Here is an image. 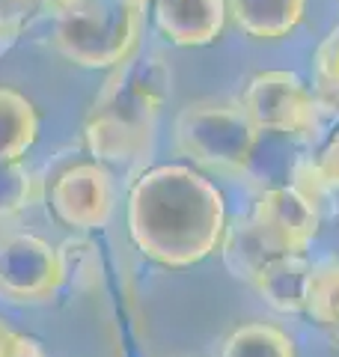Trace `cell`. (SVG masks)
Returning a JSON list of instances; mask_svg holds the SVG:
<instances>
[{
	"instance_id": "obj_1",
	"label": "cell",
	"mask_w": 339,
	"mask_h": 357,
	"mask_svg": "<svg viewBox=\"0 0 339 357\" xmlns=\"http://www.w3.org/2000/svg\"><path fill=\"white\" fill-rule=\"evenodd\" d=\"M126 227L146 259L164 268H190L220 248L226 203L218 185L194 167L158 164L131 185Z\"/></svg>"
},
{
	"instance_id": "obj_2",
	"label": "cell",
	"mask_w": 339,
	"mask_h": 357,
	"mask_svg": "<svg viewBox=\"0 0 339 357\" xmlns=\"http://www.w3.org/2000/svg\"><path fill=\"white\" fill-rule=\"evenodd\" d=\"M51 45L81 69H113L140 45L146 9L131 0H45Z\"/></svg>"
},
{
	"instance_id": "obj_3",
	"label": "cell",
	"mask_w": 339,
	"mask_h": 357,
	"mask_svg": "<svg viewBox=\"0 0 339 357\" xmlns=\"http://www.w3.org/2000/svg\"><path fill=\"white\" fill-rule=\"evenodd\" d=\"M173 140L179 155L194 164L223 173H244L253 164L262 140L241 105L226 102H190L173 122Z\"/></svg>"
},
{
	"instance_id": "obj_4",
	"label": "cell",
	"mask_w": 339,
	"mask_h": 357,
	"mask_svg": "<svg viewBox=\"0 0 339 357\" xmlns=\"http://www.w3.org/2000/svg\"><path fill=\"white\" fill-rule=\"evenodd\" d=\"M241 107L262 134L303 137L319 126V102L295 72H259L247 81Z\"/></svg>"
},
{
	"instance_id": "obj_5",
	"label": "cell",
	"mask_w": 339,
	"mask_h": 357,
	"mask_svg": "<svg viewBox=\"0 0 339 357\" xmlns=\"http://www.w3.org/2000/svg\"><path fill=\"white\" fill-rule=\"evenodd\" d=\"M170 93H173V72H170L164 57H158V54L134 57L131 54L128 60L113 66V75L96 98V110L143 122V126H155Z\"/></svg>"
},
{
	"instance_id": "obj_6",
	"label": "cell",
	"mask_w": 339,
	"mask_h": 357,
	"mask_svg": "<svg viewBox=\"0 0 339 357\" xmlns=\"http://www.w3.org/2000/svg\"><path fill=\"white\" fill-rule=\"evenodd\" d=\"M63 286L60 253L33 232L0 236V295L18 304L51 298Z\"/></svg>"
},
{
	"instance_id": "obj_7",
	"label": "cell",
	"mask_w": 339,
	"mask_h": 357,
	"mask_svg": "<svg viewBox=\"0 0 339 357\" xmlns=\"http://www.w3.org/2000/svg\"><path fill=\"white\" fill-rule=\"evenodd\" d=\"M113 208H116L113 176L98 161L66 167L51 185V211L63 227L101 229L110 223Z\"/></svg>"
},
{
	"instance_id": "obj_8",
	"label": "cell",
	"mask_w": 339,
	"mask_h": 357,
	"mask_svg": "<svg viewBox=\"0 0 339 357\" xmlns=\"http://www.w3.org/2000/svg\"><path fill=\"white\" fill-rule=\"evenodd\" d=\"M226 0H152V24L158 36L176 48H206L226 30Z\"/></svg>"
},
{
	"instance_id": "obj_9",
	"label": "cell",
	"mask_w": 339,
	"mask_h": 357,
	"mask_svg": "<svg viewBox=\"0 0 339 357\" xmlns=\"http://www.w3.org/2000/svg\"><path fill=\"white\" fill-rule=\"evenodd\" d=\"M253 218L262 220L265 227L286 244L289 253H307L315 232H319V208H315L312 199L295 185L268 188V191L259 197Z\"/></svg>"
},
{
	"instance_id": "obj_10",
	"label": "cell",
	"mask_w": 339,
	"mask_h": 357,
	"mask_svg": "<svg viewBox=\"0 0 339 357\" xmlns=\"http://www.w3.org/2000/svg\"><path fill=\"white\" fill-rule=\"evenodd\" d=\"M218 250L223 256L226 271L235 280H247V283H253L265 265L289 253L286 244L256 218H239V220L226 223Z\"/></svg>"
},
{
	"instance_id": "obj_11",
	"label": "cell",
	"mask_w": 339,
	"mask_h": 357,
	"mask_svg": "<svg viewBox=\"0 0 339 357\" xmlns=\"http://www.w3.org/2000/svg\"><path fill=\"white\" fill-rule=\"evenodd\" d=\"M155 126H143V122H131L122 116L96 110L89 114L84 126L86 149L98 164H134L140 161L152 146Z\"/></svg>"
},
{
	"instance_id": "obj_12",
	"label": "cell",
	"mask_w": 339,
	"mask_h": 357,
	"mask_svg": "<svg viewBox=\"0 0 339 357\" xmlns=\"http://www.w3.org/2000/svg\"><path fill=\"white\" fill-rule=\"evenodd\" d=\"M312 271L315 268L307 262L303 253H286L271 265H265L253 280V286L271 310L298 316V312H307Z\"/></svg>"
},
{
	"instance_id": "obj_13",
	"label": "cell",
	"mask_w": 339,
	"mask_h": 357,
	"mask_svg": "<svg viewBox=\"0 0 339 357\" xmlns=\"http://www.w3.org/2000/svg\"><path fill=\"white\" fill-rule=\"evenodd\" d=\"M229 15L244 36L277 42L295 33L307 13V0H226Z\"/></svg>"
},
{
	"instance_id": "obj_14",
	"label": "cell",
	"mask_w": 339,
	"mask_h": 357,
	"mask_svg": "<svg viewBox=\"0 0 339 357\" xmlns=\"http://www.w3.org/2000/svg\"><path fill=\"white\" fill-rule=\"evenodd\" d=\"M39 110L24 93L0 86V158L24 161V155L39 140Z\"/></svg>"
},
{
	"instance_id": "obj_15",
	"label": "cell",
	"mask_w": 339,
	"mask_h": 357,
	"mask_svg": "<svg viewBox=\"0 0 339 357\" xmlns=\"http://www.w3.org/2000/svg\"><path fill=\"white\" fill-rule=\"evenodd\" d=\"M220 357H298V351L292 337L277 325L247 321L223 340Z\"/></svg>"
},
{
	"instance_id": "obj_16",
	"label": "cell",
	"mask_w": 339,
	"mask_h": 357,
	"mask_svg": "<svg viewBox=\"0 0 339 357\" xmlns=\"http://www.w3.org/2000/svg\"><path fill=\"white\" fill-rule=\"evenodd\" d=\"M312 84H315L319 105L339 114V24H333L331 33H327L319 42V48H315Z\"/></svg>"
},
{
	"instance_id": "obj_17",
	"label": "cell",
	"mask_w": 339,
	"mask_h": 357,
	"mask_svg": "<svg viewBox=\"0 0 339 357\" xmlns=\"http://www.w3.org/2000/svg\"><path fill=\"white\" fill-rule=\"evenodd\" d=\"M307 316L322 328H336L339 325V262L315 268L312 271Z\"/></svg>"
},
{
	"instance_id": "obj_18",
	"label": "cell",
	"mask_w": 339,
	"mask_h": 357,
	"mask_svg": "<svg viewBox=\"0 0 339 357\" xmlns=\"http://www.w3.org/2000/svg\"><path fill=\"white\" fill-rule=\"evenodd\" d=\"M33 178L24 161H3L0 158V218L18 215L30 206Z\"/></svg>"
},
{
	"instance_id": "obj_19",
	"label": "cell",
	"mask_w": 339,
	"mask_h": 357,
	"mask_svg": "<svg viewBox=\"0 0 339 357\" xmlns=\"http://www.w3.org/2000/svg\"><path fill=\"white\" fill-rule=\"evenodd\" d=\"M60 268H63V283H72V286H86L98 277V256L93 241L86 238H69L63 241L60 248Z\"/></svg>"
},
{
	"instance_id": "obj_20",
	"label": "cell",
	"mask_w": 339,
	"mask_h": 357,
	"mask_svg": "<svg viewBox=\"0 0 339 357\" xmlns=\"http://www.w3.org/2000/svg\"><path fill=\"white\" fill-rule=\"evenodd\" d=\"M315 178L322 185L339 188V131L331 134V140L324 143L319 158H315Z\"/></svg>"
},
{
	"instance_id": "obj_21",
	"label": "cell",
	"mask_w": 339,
	"mask_h": 357,
	"mask_svg": "<svg viewBox=\"0 0 339 357\" xmlns=\"http://www.w3.org/2000/svg\"><path fill=\"white\" fill-rule=\"evenodd\" d=\"M27 21H21L15 13H9V9L0 3V54L6 48H13L15 39L21 36V30H24Z\"/></svg>"
},
{
	"instance_id": "obj_22",
	"label": "cell",
	"mask_w": 339,
	"mask_h": 357,
	"mask_svg": "<svg viewBox=\"0 0 339 357\" xmlns=\"http://www.w3.org/2000/svg\"><path fill=\"white\" fill-rule=\"evenodd\" d=\"M0 357H45L42 351V345L33 340V337H24V333H15L13 340H9L6 345V351L0 354Z\"/></svg>"
},
{
	"instance_id": "obj_23",
	"label": "cell",
	"mask_w": 339,
	"mask_h": 357,
	"mask_svg": "<svg viewBox=\"0 0 339 357\" xmlns=\"http://www.w3.org/2000/svg\"><path fill=\"white\" fill-rule=\"evenodd\" d=\"M0 3H3V6L9 9V13H15L21 21H27L33 13H39L45 0H0Z\"/></svg>"
},
{
	"instance_id": "obj_24",
	"label": "cell",
	"mask_w": 339,
	"mask_h": 357,
	"mask_svg": "<svg viewBox=\"0 0 339 357\" xmlns=\"http://www.w3.org/2000/svg\"><path fill=\"white\" fill-rule=\"evenodd\" d=\"M131 3H137V6H143V9H149L152 0H131Z\"/></svg>"
},
{
	"instance_id": "obj_25",
	"label": "cell",
	"mask_w": 339,
	"mask_h": 357,
	"mask_svg": "<svg viewBox=\"0 0 339 357\" xmlns=\"http://www.w3.org/2000/svg\"><path fill=\"white\" fill-rule=\"evenodd\" d=\"M331 333H333V340L339 342V325H336V328H331Z\"/></svg>"
}]
</instances>
